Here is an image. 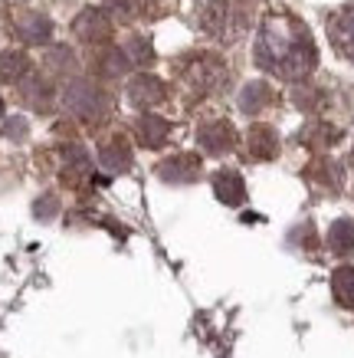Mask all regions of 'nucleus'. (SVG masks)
Wrapping results in <instances>:
<instances>
[{
  "mask_svg": "<svg viewBox=\"0 0 354 358\" xmlns=\"http://www.w3.org/2000/svg\"><path fill=\"white\" fill-rule=\"evenodd\" d=\"M332 289H334V299H338V303L348 306V309H354V270H351V266L334 270Z\"/></svg>",
  "mask_w": 354,
  "mask_h": 358,
  "instance_id": "14",
  "label": "nucleus"
},
{
  "mask_svg": "<svg viewBox=\"0 0 354 358\" xmlns=\"http://www.w3.org/2000/svg\"><path fill=\"white\" fill-rule=\"evenodd\" d=\"M332 40H334V46L354 63V7L338 13L332 20Z\"/></svg>",
  "mask_w": 354,
  "mask_h": 358,
  "instance_id": "7",
  "label": "nucleus"
},
{
  "mask_svg": "<svg viewBox=\"0 0 354 358\" xmlns=\"http://www.w3.org/2000/svg\"><path fill=\"white\" fill-rule=\"evenodd\" d=\"M17 30H20V36L27 40V43H46L53 27H50V20L40 17V13H27V17H20Z\"/></svg>",
  "mask_w": 354,
  "mask_h": 358,
  "instance_id": "10",
  "label": "nucleus"
},
{
  "mask_svg": "<svg viewBox=\"0 0 354 358\" xmlns=\"http://www.w3.org/2000/svg\"><path fill=\"white\" fill-rule=\"evenodd\" d=\"M125 53H128L135 63H148V59H151V46L145 43L141 36H135V40H128V50H125Z\"/></svg>",
  "mask_w": 354,
  "mask_h": 358,
  "instance_id": "20",
  "label": "nucleus"
},
{
  "mask_svg": "<svg viewBox=\"0 0 354 358\" xmlns=\"http://www.w3.org/2000/svg\"><path fill=\"white\" fill-rule=\"evenodd\" d=\"M168 131H171V125H168L164 119H158V115H145V119L138 122V135H141V141H145L148 148H158V145H164Z\"/></svg>",
  "mask_w": 354,
  "mask_h": 358,
  "instance_id": "11",
  "label": "nucleus"
},
{
  "mask_svg": "<svg viewBox=\"0 0 354 358\" xmlns=\"http://www.w3.org/2000/svg\"><path fill=\"white\" fill-rule=\"evenodd\" d=\"M191 79L197 83V86H204V89H214L220 79H223V66L214 63V59H200V63L191 69Z\"/></svg>",
  "mask_w": 354,
  "mask_h": 358,
  "instance_id": "15",
  "label": "nucleus"
},
{
  "mask_svg": "<svg viewBox=\"0 0 354 358\" xmlns=\"http://www.w3.org/2000/svg\"><path fill=\"white\" fill-rule=\"evenodd\" d=\"M204 27L220 40H236L246 27V13L236 7V0H214L204 10Z\"/></svg>",
  "mask_w": 354,
  "mask_h": 358,
  "instance_id": "2",
  "label": "nucleus"
},
{
  "mask_svg": "<svg viewBox=\"0 0 354 358\" xmlns=\"http://www.w3.org/2000/svg\"><path fill=\"white\" fill-rule=\"evenodd\" d=\"M200 145H204V152L210 155H223L233 148V129H230V122H210L200 129Z\"/></svg>",
  "mask_w": 354,
  "mask_h": 358,
  "instance_id": "5",
  "label": "nucleus"
},
{
  "mask_svg": "<svg viewBox=\"0 0 354 358\" xmlns=\"http://www.w3.org/2000/svg\"><path fill=\"white\" fill-rule=\"evenodd\" d=\"M328 247L334 253H354V224L351 220H334L328 230Z\"/></svg>",
  "mask_w": 354,
  "mask_h": 358,
  "instance_id": "13",
  "label": "nucleus"
},
{
  "mask_svg": "<svg viewBox=\"0 0 354 358\" xmlns=\"http://www.w3.org/2000/svg\"><path fill=\"white\" fill-rule=\"evenodd\" d=\"M112 10H118V13H125V17H135V13L145 7V0H105Z\"/></svg>",
  "mask_w": 354,
  "mask_h": 358,
  "instance_id": "21",
  "label": "nucleus"
},
{
  "mask_svg": "<svg viewBox=\"0 0 354 358\" xmlns=\"http://www.w3.org/2000/svg\"><path fill=\"white\" fill-rule=\"evenodd\" d=\"M7 131H10V135H23V131H27V125H23V122H10V125H7Z\"/></svg>",
  "mask_w": 354,
  "mask_h": 358,
  "instance_id": "22",
  "label": "nucleus"
},
{
  "mask_svg": "<svg viewBox=\"0 0 354 358\" xmlns=\"http://www.w3.org/2000/svg\"><path fill=\"white\" fill-rule=\"evenodd\" d=\"M0 112H3V102H0Z\"/></svg>",
  "mask_w": 354,
  "mask_h": 358,
  "instance_id": "23",
  "label": "nucleus"
},
{
  "mask_svg": "<svg viewBox=\"0 0 354 358\" xmlns=\"http://www.w3.org/2000/svg\"><path fill=\"white\" fill-rule=\"evenodd\" d=\"M73 30L79 40H86V43H98V40H105L108 30H112V23H108V17L102 10H96V7H89V10H82L79 17H75Z\"/></svg>",
  "mask_w": 354,
  "mask_h": 358,
  "instance_id": "3",
  "label": "nucleus"
},
{
  "mask_svg": "<svg viewBox=\"0 0 354 358\" xmlns=\"http://www.w3.org/2000/svg\"><path fill=\"white\" fill-rule=\"evenodd\" d=\"M128 99H131V106H138V109H151V106H158V102L164 99L161 79H154V76H135L128 83Z\"/></svg>",
  "mask_w": 354,
  "mask_h": 358,
  "instance_id": "4",
  "label": "nucleus"
},
{
  "mask_svg": "<svg viewBox=\"0 0 354 358\" xmlns=\"http://www.w3.org/2000/svg\"><path fill=\"white\" fill-rule=\"evenodd\" d=\"M98 162H102V168H108V171H121V168H128L131 155L121 141H115V145H108V148L98 152Z\"/></svg>",
  "mask_w": 354,
  "mask_h": 358,
  "instance_id": "17",
  "label": "nucleus"
},
{
  "mask_svg": "<svg viewBox=\"0 0 354 358\" xmlns=\"http://www.w3.org/2000/svg\"><path fill=\"white\" fill-rule=\"evenodd\" d=\"M66 106L79 115H96L98 109V92L89 83H73V86L66 89Z\"/></svg>",
  "mask_w": 354,
  "mask_h": 358,
  "instance_id": "6",
  "label": "nucleus"
},
{
  "mask_svg": "<svg viewBox=\"0 0 354 358\" xmlns=\"http://www.w3.org/2000/svg\"><path fill=\"white\" fill-rule=\"evenodd\" d=\"M125 66H128V53L112 50V53H105V59H102V73H105V76H121Z\"/></svg>",
  "mask_w": 354,
  "mask_h": 358,
  "instance_id": "19",
  "label": "nucleus"
},
{
  "mask_svg": "<svg viewBox=\"0 0 354 358\" xmlns=\"http://www.w3.org/2000/svg\"><path fill=\"white\" fill-rule=\"evenodd\" d=\"M214 191L216 197L223 201V204H243V197H246V187H243V178L236 171H220L214 178Z\"/></svg>",
  "mask_w": 354,
  "mask_h": 358,
  "instance_id": "8",
  "label": "nucleus"
},
{
  "mask_svg": "<svg viewBox=\"0 0 354 358\" xmlns=\"http://www.w3.org/2000/svg\"><path fill=\"white\" fill-rule=\"evenodd\" d=\"M23 73H27V56L0 53V79H3V83H20Z\"/></svg>",
  "mask_w": 354,
  "mask_h": 358,
  "instance_id": "16",
  "label": "nucleus"
},
{
  "mask_svg": "<svg viewBox=\"0 0 354 358\" xmlns=\"http://www.w3.org/2000/svg\"><path fill=\"white\" fill-rule=\"evenodd\" d=\"M200 171V162L191 158V155H181V158H168L161 164V178L164 181H193Z\"/></svg>",
  "mask_w": 354,
  "mask_h": 358,
  "instance_id": "9",
  "label": "nucleus"
},
{
  "mask_svg": "<svg viewBox=\"0 0 354 358\" xmlns=\"http://www.w3.org/2000/svg\"><path fill=\"white\" fill-rule=\"evenodd\" d=\"M266 99H269L266 83H249V86L243 89V96H239V109L243 112H259L263 106H266Z\"/></svg>",
  "mask_w": 354,
  "mask_h": 358,
  "instance_id": "18",
  "label": "nucleus"
},
{
  "mask_svg": "<svg viewBox=\"0 0 354 358\" xmlns=\"http://www.w3.org/2000/svg\"><path fill=\"white\" fill-rule=\"evenodd\" d=\"M256 59L263 69L282 79H302L315 66V46L299 20L292 17H269L259 30Z\"/></svg>",
  "mask_w": 354,
  "mask_h": 358,
  "instance_id": "1",
  "label": "nucleus"
},
{
  "mask_svg": "<svg viewBox=\"0 0 354 358\" xmlns=\"http://www.w3.org/2000/svg\"><path fill=\"white\" fill-rule=\"evenodd\" d=\"M279 148V138H276V131L266 129V125H256V129L249 131V152L256 155V158H272Z\"/></svg>",
  "mask_w": 354,
  "mask_h": 358,
  "instance_id": "12",
  "label": "nucleus"
}]
</instances>
